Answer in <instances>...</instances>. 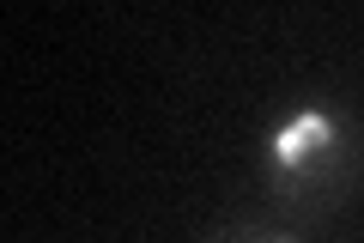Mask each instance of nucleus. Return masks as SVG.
<instances>
[{
	"label": "nucleus",
	"mask_w": 364,
	"mask_h": 243,
	"mask_svg": "<svg viewBox=\"0 0 364 243\" xmlns=\"http://www.w3.org/2000/svg\"><path fill=\"white\" fill-rule=\"evenodd\" d=\"M328 146H334V115L328 110H304L267 140V152H273L279 170H304V165H316V158H328Z\"/></svg>",
	"instance_id": "f257e3e1"
}]
</instances>
